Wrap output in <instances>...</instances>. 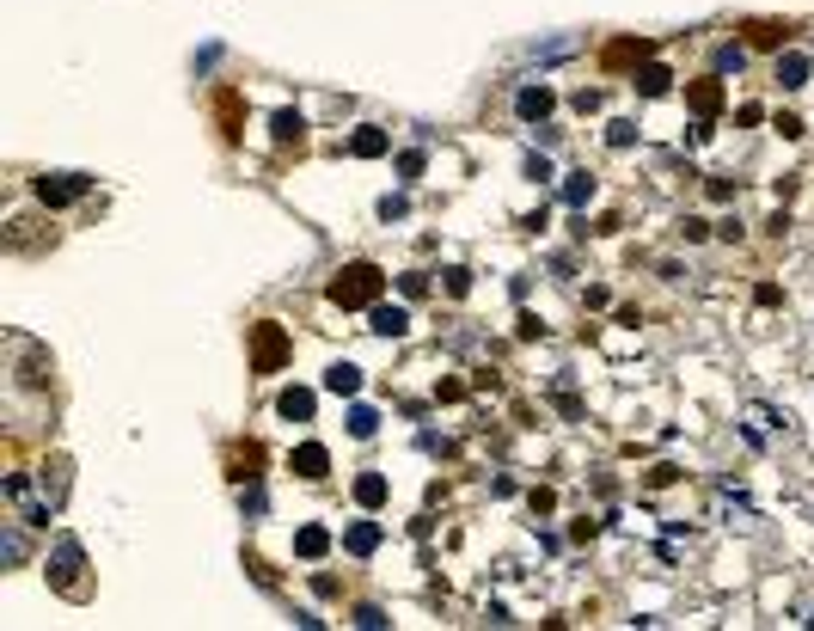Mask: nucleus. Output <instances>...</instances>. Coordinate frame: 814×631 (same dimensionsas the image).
<instances>
[{
    "mask_svg": "<svg viewBox=\"0 0 814 631\" xmlns=\"http://www.w3.org/2000/svg\"><path fill=\"white\" fill-rule=\"evenodd\" d=\"M380 288H386L380 264H343L337 276H331V301H337L343 313H355V307H373V301H380Z\"/></svg>",
    "mask_w": 814,
    "mask_h": 631,
    "instance_id": "nucleus-1",
    "label": "nucleus"
},
{
    "mask_svg": "<svg viewBox=\"0 0 814 631\" xmlns=\"http://www.w3.org/2000/svg\"><path fill=\"white\" fill-rule=\"evenodd\" d=\"M288 331L276 325V319H258L251 325V374H282V362H288Z\"/></svg>",
    "mask_w": 814,
    "mask_h": 631,
    "instance_id": "nucleus-2",
    "label": "nucleus"
},
{
    "mask_svg": "<svg viewBox=\"0 0 814 631\" xmlns=\"http://www.w3.org/2000/svg\"><path fill=\"white\" fill-rule=\"evenodd\" d=\"M80 570H86V552H80L74 539H62V546L49 552V583H56L62 595H80Z\"/></svg>",
    "mask_w": 814,
    "mask_h": 631,
    "instance_id": "nucleus-3",
    "label": "nucleus"
},
{
    "mask_svg": "<svg viewBox=\"0 0 814 631\" xmlns=\"http://www.w3.org/2000/svg\"><path fill=\"white\" fill-rule=\"evenodd\" d=\"M74 197H86V178H80V172H43V178H37V203L68 209Z\"/></svg>",
    "mask_w": 814,
    "mask_h": 631,
    "instance_id": "nucleus-4",
    "label": "nucleus"
},
{
    "mask_svg": "<svg viewBox=\"0 0 814 631\" xmlns=\"http://www.w3.org/2000/svg\"><path fill=\"white\" fill-rule=\"evenodd\" d=\"M649 56H655L649 37H618V43H607V68H637V62H649Z\"/></svg>",
    "mask_w": 814,
    "mask_h": 631,
    "instance_id": "nucleus-5",
    "label": "nucleus"
},
{
    "mask_svg": "<svg viewBox=\"0 0 814 631\" xmlns=\"http://www.w3.org/2000/svg\"><path fill=\"white\" fill-rule=\"evenodd\" d=\"M288 466H294V478H325V472H331V454H325L319 442H301V448L288 454Z\"/></svg>",
    "mask_w": 814,
    "mask_h": 631,
    "instance_id": "nucleus-6",
    "label": "nucleus"
},
{
    "mask_svg": "<svg viewBox=\"0 0 814 631\" xmlns=\"http://www.w3.org/2000/svg\"><path fill=\"white\" fill-rule=\"evenodd\" d=\"M686 105L698 117H716L722 110V80H686Z\"/></svg>",
    "mask_w": 814,
    "mask_h": 631,
    "instance_id": "nucleus-7",
    "label": "nucleus"
},
{
    "mask_svg": "<svg viewBox=\"0 0 814 631\" xmlns=\"http://www.w3.org/2000/svg\"><path fill=\"white\" fill-rule=\"evenodd\" d=\"M631 86H637V92H643V99H661V92H668V86H674V74L661 68V62H643V68L631 74Z\"/></svg>",
    "mask_w": 814,
    "mask_h": 631,
    "instance_id": "nucleus-8",
    "label": "nucleus"
},
{
    "mask_svg": "<svg viewBox=\"0 0 814 631\" xmlns=\"http://www.w3.org/2000/svg\"><path fill=\"white\" fill-rule=\"evenodd\" d=\"M368 313H373L368 331H380V337H405V331H410V313H405V307H380V301H373Z\"/></svg>",
    "mask_w": 814,
    "mask_h": 631,
    "instance_id": "nucleus-9",
    "label": "nucleus"
},
{
    "mask_svg": "<svg viewBox=\"0 0 814 631\" xmlns=\"http://www.w3.org/2000/svg\"><path fill=\"white\" fill-rule=\"evenodd\" d=\"M276 417H288V423H306V417H312V392H306V386H288V392L276 399Z\"/></svg>",
    "mask_w": 814,
    "mask_h": 631,
    "instance_id": "nucleus-10",
    "label": "nucleus"
},
{
    "mask_svg": "<svg viewBox=\"0 0 814 631\" xmlns=\"http://www.w3.org/2000/svg\"><path fill=\"white\" fill-rule=\"evenodd\" d=\"M747 37H753V49H783V43H790V25H783V19H759V25H747Z\"/></svg>",
    "mask_w": 814,
    "mask_h": 631,
    "instance_id": "nucleus-11",
    "label": "nucleus"
},
{
    "mask_svg": "<svg viewBox=\"0 0 814 631\" xmlns=\"http://www.w3.org/2000/svg\"><path fill=\"white\" fill-rule=\"evenodd\" d=\"M325 386H331L337 399H355V392H362V368H355V362H337V368H325Z\"/></svg>",
    "mask_w": 814,
    "mask_h": 631,
    "instance_id": "nucleus-12",
    "label": "nucleus"
},
{
    "mask_svg": "<svg viewBox=\"0 0 814 631\" xmlns=\"http://www.w3.org/2000/svg\"><path fill=\"white\" fill-rule=\"evenodd\" d=\"M343 546H349V552H355V558H368L373 546H380V521H355V527H349V533H343Z\"/></svg>",
    "mask_w": 814,
    "mask_h": 631,
    "instance_id": "nucleus-13",
    "label": "nucleus"
},
{
    "mask_svg": "<svg viewBox=\"0 0 814 631\" xmlns=\"http://www.w3.org/2000/svg\"><path fill=\"white\" fill-rule=\"evenodd\" d=\"M551 105H557V99H551V86H527V92H521V117H527V123L551 117Z\"/></svg>",
    "mask_w": 814,
    "mask_h": 631,
    "instance_id": "nucleus-14",
    "label": "nucleus"
},
{
    "mask_svg": "<svg viewBox=\"0 0 814 631\" xmlns=\"http://www.w3.org/2000/svg\"><path fill=\"white\" fill-rule=\"evenodd\" d=\"M349 153H355V160H380V153H386V129H355V136H349Z\"/></svg>",
    "mask_w": 814,
    "mask_h": 631,
    "instance_id": "nucleus-15",
    "label": "nucleus"
},
{
    "mask_svg": "<svg viewBox=\"0 0 814 631\" xmlns=\"http://www.w3.org/2000/svg\"><path fill=\"white\" fill-rule=\"evenodd\" d=\"M386 491H392V485H386L380 472H362V478H355V503H362V509H380Z\"/></svg>",
    "mask_w": 814,
    "mask_h": 631,
    "instance_id": "nucleus-16",
    "label": "nucleus"
},
{
    "mask_svg": "<svg viewBox=\"0 0 814 631\" xmlns=\"http://www.w3.org/2000/svg\"><path fill=\"white\" fill-rule=\"evenodd\" d=\"M294 552H301V558H325V552H331V533H325V527H301V533H294Z\"/></svg>",
    "mask_w": 814,
    "mask_h": 631,
    "instance_id": "nucleus-17",
    "label": "nucleus"
},
{
    "mask_svg": "<svg viewBox=\"0 0 814 631\" xmlns=\"http://www.w3.org/2000/svg\"><path fill=\"white\" fill-rule=\"evenodd\" d=\"M43 491H49V503L68 496V460H49V466H43Z\"/></svg>",
    "mask_w": 814,
    "mask_h": 631,
    "instance_id": "nucleus-18",
    "label": "nucleus"
},
{
    "mask_svg": "<svg viewBox=\"0 0 814 631\" xmlns=\"http://www.w3.org/2000/svg\"><path fill=\"white\" fill-rule=\"evenodd\" d=\"M301 136H306V123H301V117H294V110H276V141H282V147H288V141L301 147Z\"/></svg>",
    "mask_w": 814,
    "mask_h": 631,
    "instance_id": "nucleus-19",
    "label": "nucleus"
},
{
    "mask_svg": "<svg viewBox=\"0 0 814 631\" xmlns=\"http://www.w3.org/2000/svg\"><path fill=\"white\" fill-rule=\"evenodd\" d=\"M778 80L783 86H809V62L802 56H778Z\"/></svg>",
    "mask_w": 814,
    "mask_h": 631,
    "instance_id": "nucleus-20",
    "label": "nucleus"
},
{
    "mask_svg": "<svg viewBox=\"0 0 814 631\" xmlns=\"http://www.w3.org/2000/svg\"><path fill=\"white\" fill-rule=\"evenodd\" d=\"M258 466H264V448H251V442H245V448L233 454V478H258Z\"/></svg>",
    "mask_w": 814,
    "mask_h": 631,
    "instance_id": "nucleus-21",
    "label": "nucleus"
},
{
    "mask_svg": "<svg viewBox=\"0 0 814 631\" xmlns=\"http://www.w3.org/2000/svg\"><path fill=\"white\" fill-rule=\"evenodd\" d=\"M588 197H594V178H588V172H576L570 184H564V203H570V209H582Z\"/></svg>",
    "mask_w": 814,
    "mask_h": 631,
    "instance_id": "nucleus-22",
    "label": "nucleus"
},
{
    "mask_svg": "<svg viewBox=\"0 0 814 631\" xmlns=\"http://www.w3.org/2000/svg\"><path fill=\"white\" fill-rule=\"evenodd\" d=\"M373 429H380V411H368V405H355V411H349V435H362V442H368Z\"/></svg>",
    "mask_w": 814,
    "mask_h": 631,
    "instance_id": "nucleus-23",
    "label": "nucleus"
},
{
    "mask_svg": "<svg viewBox=\"0 0 814 631\" xmlns=\"http://www.w3.org/2000/svg\"><path fill=\"white\" fill-rule=\"evenodd\" d=\"M527 509H533V515H551V509H557V491H527Z\"/></svg>",
    "mask_w": 814,
    "mask_h": 631,
    "instance_id": "nucleus-24",
    "label": "nucleus"
},
{
    "mask_svg": "<svg viewBox=\"0 0 814 631\" xmlns=\"http://www.w3.org/2000/svg\"><path fill=\"white\" fill-rule=\"evenodd\" d=\"M442 276H447V294H453V301L472 294V270H442Z\"/></svg>",
    "mask_w": 814,
    "mask_h": 631,
    "instance_id": "nucleus-25",
    "label": "nucleus"
},
{
    "mask_svg": "<svg viewBox=\"0 0 814 631\" xmlns=\"http://www.w3.org/2000/svg\"><path fill=\"white\" fill-rule=\"evenodd\" d=\"M398 288H405V301H416V294H429V276L410 270V276H398Z\"/></svg>",
    "mask_w": 814,
    "mask_h": 631,
    "instance_id": "nucleus-26",
    "label": "nucleus"
},
{
    "mask_svg": "<svg viewBox=\"0 0 814 631\" xmlns=\"http://www.w3.org/2000/svg\"><path fill=\"white\" fill-rule=\"evenodd\" d=\"M0 558L19 564V558H25V539H19V533H6V539H0Z\"/></svg>",
    "mask_w": 814,
    "mask_h": 631,
    "instance_id": "nucleus-27",
    "label": "nucleus"
},
{
    "mask_svg": "<svg viewBox=\"0 0 814 631\" xmlns=\"http://www.w3.org/2000/svg\"><path fill=\"white\" fill-rule=\"evenodd\" d=\"M355 626H368V631H380V626H386V613H380V607H355Z\"/></svg>",
    "mask_w": 814,
    "mask_h": 631,
    "instance_id": "nucleus-28",
    "label": "nucleus"
},
{
    "mask_svg": "<svg viewBox=\"0 0 814 631\" xmlns=\"http://www.w3.org/2000/svg\"><path fill=\"white\" fill-rule=\"evenodd\" d=\"M435 399H442V405H453V399H466V381H442V386H435Z\"/></svg>",
    "mask_w": 814,
    "mask_h": 631,
    "instance_id": "nucleus-29",
    "label": "nucleus"
},
{
    "mask_svg": "<svg viewBox=\"0 0 814 631\" xmlns=\"http://www.w3.org/2000/svg\"><path fill=\"white\" fill-rule=\"evenodd\" d=\"M705 190H711V203H729V197H735V184H729V178H711Z\"/></svg>",
    "mask_w": 814,
    "mask_h": 631,
    "instance_id": "nucleus-30",
    "label": "nucleus"
}]
</instances>
